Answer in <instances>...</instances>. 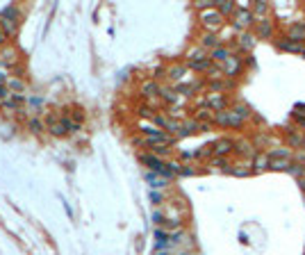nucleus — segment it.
<instances>
[{"label": "nucleus", "mask_w": 305, "mask_h": 255, "mask_svg": "<svg viewBox=\"0 0 305 255\" xmlns=\"http://www.w3.org/2000/svg\"><path fill=\"white\" fill-rule=\"evenodd\" d=\"M267 153H269V158L271 159H294V150H291L289 146H285V143L271 146Z\"/></svg>", "instance_id": "obj_20"}, {"label": "nucleus", "mask_w": 305, "mask_h": 255, "mask_svg": "<svg viewBox=\"0 0 305 255\" xmlns=\"http://www.w3.org/2000/svg\"><path fill=\"white\" fill-rule=\"evenodd\" d=\"M291 121L301 132H305V105H296L291 110Z\"/></svg>", "instance_id": "obj_24"}, {"label": "nucleus", "mask_w": 305, "mask_h": 255, "mask_svg": "<svg viewBox=\"0 0 305 255\" xmlns=\"http://www.w3.org/2000/svg\"><path fill=\"white\" fill-rule=\"evenodd\" d=\"M230 110L237 114L241 121H246V123H248V121L255 116V112L251 110V105H246L244 100H235V103H230Z\"/></svg>", "instance_id": "obj_18"}, {"label": "nucleus", "mask_w": 305, "mask_h": 255, "mask_svg": "<svg viewBox=\"0 0 305 255\" xmlns=\"http://www.w3.org/2000/svg\"><path fill=\"white\" fill-rule=\"evenodd\" d=\"M214 116H216V112L214 110H212V107H196V110H193V119L196 121H201V123H209V126H212V123H214Z\"/></svg>", "instance_id": "obj_21"}, {"label": "nucleus", "mask_w": 305, "mask_h": 255, "mask_svg": "<svg viewBox=\"0 0 305 255\" xmlns=\"http://www.w3.org/2000/svg\"><path fill=\"white\" fill-rule=\"evenodd\" d=\"M283 37L296 41V44H305V21H291L283 28Z\"/></svg>", "instance_id": "obj_8"}, {"label": "nucleus", "mask_w": 305, "mask_h": 255, "mask_svg": "<svg viewBox=\"0 0 305 255\" xmlns=\"http://www.w3.org/2000/svg\"><path fill=\"white\" fill-rule=\"evenodd\" d=\"M196 173H198L196 169H192V166H185V164H182V171H180V175H196Z\"/></svg>", "instance_id": "obj_33"}, {"label": "nucleus", "mask_w": 305, "mask_h": 255, "mask_svg": "<svg viewBox=\"0 0 305 255\" xmlns=\"http://www.w3.org/2000/svg\"><path fill=\"white\" fill-rule=\"evenodd\" d=\"M271 171V158H269L267 150H260L253 159V173H264Z\"/></svg>", "instance_id": "obj_19"}, {"label": "nucleus", "mask_w": 305, "mask_h": 255, "mask_svg": "<svg viewBox=\"0 0 305 255\" xmlns=\"http://www.w3.org/2000/svg\"><path fill=\"white\" fill-rule=\"evenodd\" d=\"M219 14L224 16V18H232L235 12H237V2H232V0H219Z\"/></svg>", "instance_id": "obj_23"}, {"label": "nucleus", "mask_w": 305, "mask_h": 255, "mask_svg": "<svg viewBox=\"0 0 305 255\" xmlns=\"http://www.w3.org/2000/svg\"><path fill=\"white\" fill-rule=\"evenodd\" d=\"M187 71H189L187 64H171V66L166 68V78H169L173 84H180L187 80Z\"/></svg>", "instance_id": "obj_14"}, {"label": "nucleus", "mask_w": 305, "mask_h": 255, "mask_svg": "<svg viewBox=\"0 0 305 255\" xmlns=\"http://www.w3.org/2000/svg\"><path fill=\"white\" fill-rule=\"evenodd\" d=\"M255 37L257 39H278V25H275L273 16H267V18H260L255 23Z\"/></svg>", "instance_id": "obj_6"}, {"label": "nucleus", "mask_w": 305, "mask_h": 255, "mask_svg": "<svg viewBox=\"0 0 305 255\" xmlns=\"http://www.w3.org/2000/svg\"><path fill=\"white\" fill-rule=\"evenodd\" d=\"M28 126H30L32 132H39V130H44V123H41L39 119H30V121H28Z\"/></svg>", "instance_id": "obj_30"}, {"label": "nucleus", "mask_w": 305, "mask_h": 255, "mask_svg": "<svg viewBox=\"0 0 305 255\" xmlns=\"http://www.w3.org/2000/svg\"><path fill=\"white\" fill-rule=\"evenodd\" d=\"M30 103H32V107H34V112H37V110H39V107H41V105H44V98H32V100H30Z\"/></svg>", "instance_id": "obj_34"}, {"label": "nucleus", "mask_w": 305, "mask_h": 255, "mask_svg": "<svg viewBox=\"0 0 305 255\" xmlns=\"http://www.w3.org/2000/svg\"><path fill=\"white\" fill-rule=\"evenodd\" d=\"M214 126H219V128H230V130H241V128L246 126V121H241L237 114H235L230 107H228V110H224V112H216Z\"/></svg>", "instance_id": "obj_5"}, {"label": "nucleus", "mask_w": 305, "mask_h": 255, "mask_svg": "<svg viewBox=\"0 0 305 255\" xmlns=\"http://www.w3.org/2000/svg\"><path fill=\"white\" fill-rule=\"evenodd\" d=\"M257 153H260V150H257V146L253 143L251 137H239V139H235V155H237L239 159L253 162Z\"/></svg>", "instance_id": "obj_3"}, {"label": "nucleus", "mask_w": 305, "mask_h": 255, "mask_svg": "<svg viewBox=\"0 0 305 255\" xmlns=\"http://www.w3.org/2000/svg\"><path fill=\"white\" fill-rule=\"evenodd\" d=\"M253 14L257 21H260V18H267V16H271V5L264 2V0H257V2H253Z\"/></svg>", "instance_id": "obj_25"}, {"label": "nucleus", "mask_w": 305, "mask_h": 255, "mask_svg": "<svg viewBox=\"0 0 305 255\" xmlns=\"http://www.w3.org/2000/svg\"><path fill=\"white\" fill-rule=\"evenodd\" d=\"M18 25H21V9L16 7V5H9L7 9H2V14H0V28H2V32H5L7 37H14L16 32H18Z\"/></svg>", "instance_id": "obj_1"}, {"label": "nucleus", "mask_w": 305, "mask_h": 255, "mask_svg": "<svg viewBox=\"0 0 305 255\" xmlns=\"http://www.w3.org/2000/svg\"><path fill=\"white\" fill-rule=\"evenodd\" d=\"M298 185H301V191L305 194V178H301V180H298Z\"/></svg>", "instance_id": "obj_37"}, {"label": "nucleus", "mask_w": 305, "mask_h": 255, "mask_svg": "<svg viewBox=\"0 0 305 255\" xmlns=\"http://www.w3.org/2000/svg\"><path fill=\"white\" fill-rule=\"evenodd\" d=\"M73 119H75V121H80V123H82V119H84V114H82V110H75V112H73Z\"/></svg>", "instance_id": "obj_35"}, {"label": "nucleus", "mask_w": 305, "mask_h": 255, "mask_svg": "<svg viewBox=\"0 0 305 255\" xmlns=\"http://www.w3.org/2000/svg\"><path fill=\"white\" fill-rule=\"evenodd\" d=\"M150 201L155 203V205H162V203H164V194H162V191H150Z\"/></svg>", "instance_id": "obj_31"}, {"label": "nucleus", "mask_w": 305, "mask_h": 255, "mask_svg": "<svg viewBox=\"0 0 305 255\" xmlns=\"http://www.w3.org/2000/svg\"><path fill=\"white\" fill-rule=\"evenodd\" d=\"M301 57H303V60H305V46H303V50H301Z\"/></svg>", "instance_id": "obj_38"}, {"label": "nucleus", "mask_w": 305, "mask_h": 255, "mask_svg": "<svg viewBox=\"0 0 305 255\" xmlns=\"http://www.w3.org/2000/svg\"><path fill=\"white\" fill-rule=\"evenodd\" d=\"M205 100H208V107H212L214 112H224L230 107V100H228V94H216V91H208L205 94Z\"/></svg>", "instance_id": "obj_10"}, {"label": "nucleus", "mask_w": 305, "mask_h": 255, "mask_svg": "<svg viewBox=\"0 0 305 255\" xmlns=\"http://www.w3.org/2000/svg\"><path fill=\"white\" fill-rule=\"evenodd\" d=\"M212 153H214V158H230V155H235V139H230V137L216 139L212 143Z\"/></svg>", "instance_id": "obj_9"}, {"label": "nucleus", "mask_w": 305, "mask_h": 255, "mask_svg": "<svg viewBox=\"0 0 305 255\" xmlns=\"http://www.w3.org/2000/svg\"><path fill=\"white\" fill-rule=\"evenodd\" d=\"M48 130H50V135H55V137L68 135L66 123H64V119H57V114H50V116H48Z\"/></svg>", "instance_id": "obj_17"}, {"label": "nucleus", "mask_w": 305, "mask_h": 255, "mask_svg": "<svg viewBox=\"0 0 305 255\" xmlns=\"http://www.w3.org/2000/svg\"><path fill=\"white\" fill-rule=\"evenodd\" d=\"M9 89H14V91H23V89H25V84H23L21 80H12V82H9Z\"/></svg>", "instance_id": "obj_32"}, {"label": "nucleus", "mask_w": 305, "mask_h": 255, "mask_svg": "<svg viewBox=\"0 0 305 255\" xmlns=\"http://www.w3.org/2000/svg\"><path fill=\"white\" fill-rule=\"evenodd\" d=\"M244 64H246V60H244V55H239V53H232V57L228 62H225L224 66V75L228 78V80H237L239 75H241V71H244Z\"/></svg>", "instance_id": "obj_7"}, {"label": "nucleus", "mask_w": 305, "mask_h": 255, "mask_svg": "<svg viewBox=\"0 0 305 255\" xmlns=\"http://www.w3.org/2000/svg\"><path fill=\"white\" fill-rule=\"evenodd\" d=\"M198 21H201L203 30L205 32H216L219 34V30L225 25V18L221 14H219V9H208V12H201L198 14Z\"/></svg>", "instance_id": "obj_2"}, {"label": "nucleus", "mask_w": 305, "mask_h": 255, "mask_svg": "<svg viewBox=\"0 0 305 255\" xmlns=\"http://www.w3.org/2000/svg\"><path fill=\"white\" fill-rule=\"evenodd\" d=\"M209 53L208 50H203L201 46H193L187 50V57H185V64H192V62H201V60H208Z\"/></svg>", "instance_id": "obj_22"}, {"label": "nucleus", "mask_w": 305, "mask_h": 255, "mask_svg": "<svg viewBox=\"0 0 305 255\" xmlns=\"http://www.w3.org/2000/svg\"><path fill=\"white\" fill-rule=\"evenodd\" d=\"M291 159H271V171H289Z\"/></svg>", "instance_id": "obj_27"}, {"label": "nucleus", "mask_w": 305, "mask_h": 255, "mask_svg": "<svg viewBox=\"0 0 305 255\" xmlns=\"http://www.w3.org/2000/svg\"><path fill=\"white\" fill-rule=\"evenodd\" d=\"M198 46H201L203 50H208V53H212L214 48H219V46H224V39L219 37L216 32H203L201 39H198Z\"/></svg>", "instance_id": "obj_12"}, {"label": "nucleus", "mask_w": 305, "mask_h": 255, "mask_svg": "<svg viewBox=\"0 0 305 255\" xmlns=\"http://www.w3.org/2000/svg\"><path fill=\"white\" fill-rule=\"evenodd\" d=\"M62 119H64V123H66L68 132H78V130H82V123H80V121L71 119V116H62Z\"/></svg>", "instance_id": "obj_28"}, {"label": "nucleus", "mask_w": 305, "mask_h": 255, "mask_svg": "<svg viewBox=\"0 0 305 255\" xmlns=\"http://www.w3.org/2000/svg\"><path fill=\"white\" fill-rule=\"evenodd\" d=\"M257 41H260V39L255 37V32H239L237 37H235V41H232V48H235L239 55H251L253 48L257 46Z\"/></svg>", "instance_id": "obj_4"}, {"label": "nucleus", "mask_w": 305, "mask_h": 255, "mask_svg": "<svg viewBox=\"0 0 305 255\" xmlns=\"http://www.w3.org/2000/svg\"><path fill=\"white\" fill-rule=\"evenodd\" d=\"M303 46L305 44H296V41H291V39H287V37H280L275 39V48L278 50H283V53H294V55H301V50H303Z\"/></svg>", "instance_id": "obj_15"}, {"label": "nucleus", "mask_w": 305, "mask_h": 255, "mask_svg": "<svg viewBox=\"0 0 305 255\" xmlns=\"http://www.w3.org/2000/svg\"><path fill=\"white\" fill-rule=\"evenodd\" d=\"M228 173H230V175H237V178H246V175L253 173V162H248V159H237V162L230 164Z\"/></svg>", "instance_id": "obj_13"}, {"label": "nucleus", "mask_w": 305, "mask_h": 255, "mask_svg": "<svg viewBox=\"0 0 305 255\" xmlns=\"http://www.w3.org/2000/svg\"><path fill=\"white\" fill-rule=\"evenodd\" d=\"M232 57V50H230V46H219V48H214V50H212V53H209V60L214 62L216 66H224L225 62L230 60Z\"/></svg>", "instance_id": "obj_16"}, {"label": "nucleus", "mask_w": 305, "mask_h": 255, "mask_svg": "<svg viewBox=\"0 0 305 255\" xmlns=\"http://www.w3.org/2000/svg\"><path fill=\"white\" fill-rule=\"evenodd\" d=\"M139 94H142V98H146V100H155V98H160V94H162V87H160V82L157 80H144L142 87H139Z\"/></svg>", "instance_id": "obj_11"}, {"label": "nucleus", "mask_w": 305, "mask_h": 255, "mask_svg": "<svg viewBox=\"0 0 305 255\" xmlns=\"http://www.w3.org/2000/svg\"><path fill=\"white\" fill-rule=\"evenodd\" d=\"M2 62H5L7 66H12V64H16V62H18V57H16V53H14V50H9V53H5V55H2Z\"/></svg>", "instance_id": "obj_29"}, {"label": "nucleus", "mask_w": 305, "mask_h": 255, "mask_svg": "<svg viewBox=\"0 0 305 255\" xmlns=\"http://www.w3.org/2000/svg\"><path fill=\"white\" fill-rule=\"evenodd\" d=\"M5 39H7V34L2 32V28H0V44H5Z\"/></svg>", "instance_id": "obj_36"}, {"label": "nucleus", "mask_w": 305, "mask_h": 255, "mask_svg": "<svg viewBox=\"0 0 305 255\" xmlns=\"http://www.w3.org/2000/svg\"><path fill=\"white\" fill-rule=\"evenodd\" d=\"M230 164L232 162H228V158H212L208 162V166H209V171L214 169V171H224V173H228V169H230Z\"/></svg>", "instance_id": "obj_26"}]
</instances>
